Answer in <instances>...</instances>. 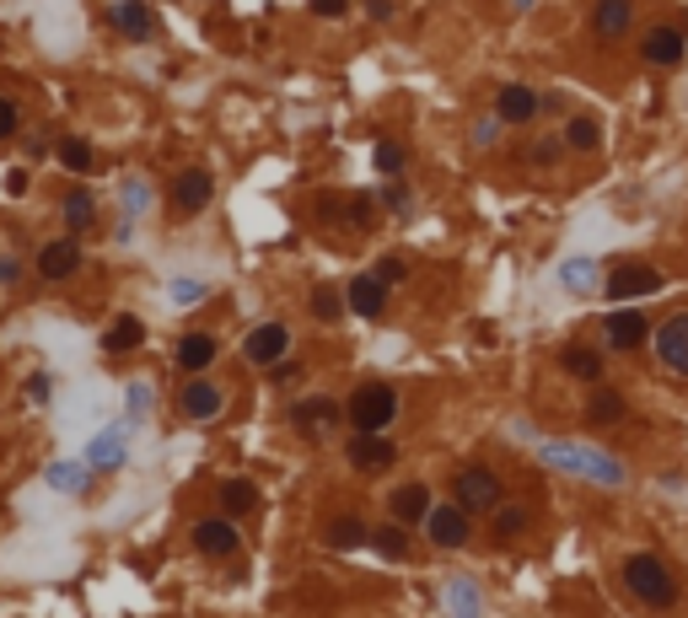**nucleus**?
<instances>
[{
	"mask_svg": "<svg viewBox=\"0 0 688 618\" xmlns=\"http://www.w3.org/2000/svg\"><path fill=\"white\" fill-rule=\"evenodd\" d=\"M625 586L640 608H656V614L678 608V575H673L656 555H629L625 559Z\"/></svg>",
	"mask_w": 688,
	"mask_h": 618,
	"instance_id": "f257e3e1",
	"label": "nucleus"
},
{
	"mask_svg": "<svg viewBox=\"0 0 688 618\" xmlns=\"http://www.w3.org/2000/svg\"><path fill=\"white\" fill-rule=\"evenodd\" d=\"M345 420H350L361 435H382L393 420H398V387H387V382H361V387L350 393V404H345Z\"/></svg>",
	"mask_w": 688,
	"mask_h": 618,
	"instance_id": "f03ea898",
	"label": "nucleus"
},
{
	"mask_svg": "<svg viewBox=\"0 0 688 618\" xmlns=\"http://www.w3.org/2000/svg\"><path fill=\"white\" fill-rule=\"evenodd\" d=\"M452 500L468 511V516H495L505 505V485L495 468H485V463H468V468H457V479H452Z\"/></svg>",
	"mask_w": 688,
	"mask_h": 618,
	"instance_id": "7ed1b4c3",
	"label": "nucleus"
},
{
	"mask_svg": "<svg viewBox=\"0 0 688 618\" xmlns=\"http://www.w3.org/2000/svg\"><path fill=\"white\" fill-rule=\"evenodd\" d=\"M667 280H662V269H651V264H619L608 280H603V296L614 302V307H625V302H640V296H656Z\"/></svg>",
	"mask_w": 688,
	"mask_h": 618,
	"instance_id": "20e7f679",
	"label": "nucleus"
},
{
	"mask_svg": "<svg viewBox=\"0 0 688 618\" xmlns=\"http://www.w3.org/2000/svg\"><path fill=\"white\" fill-rule=\"evenodd\" d=\"M651 345H656V361L673 376H688V312H673L667 323H656Z\"/></svg>",
	"mask_w": 688,
	"mask_h": 618,
	"instance_id": "39448f33",
	"label": "nucleus"
},
{
	"mask_svg": "<svg viewBox=\"0 0 688 618\" xmlns=\"http://www.w3.org/2000/svg\"><path fill=\"white\" fill-rule=\"evenodd\" d=\"M425 533H431V544H436V549H468V538H474V516H468L457 500H446V505L431 511Z\"/></svg>",
	"mask_w": 688,
	"mask_h": 618,
	"instance_id": "423d86ee",
	"label": "nucleus"
},
{
	"mask_svg": "<svg viewBox=\"0 0 688 618\" xmlns=\"http://www.w3.org/2000/svg\"><path fill=\"white\" fill-rule=\"evenodd\" d=\"M345 457H350V468L355 474H387L393 463H398V452H393V441L387 435H350V446H345Z\"/></svg>",
	"mask_w": 688,
	"mask_h": 618,
	"instance_id": "0eeeda50",
	"label": "nucleus"
},
{
	"mask_svg": "<svg viewBox=\"0 0 688 618\" xmlns=\"http://www.w3.org/2000/svg\"><path fill=\"white\" fill-rule=\"evenodd\" d=\"M285 350H291V328L285 323H258L248 334V345H243V355H248L253 366H280Z\"/></svg>",
	"mask_w": 688,
	"mask_h": 618,
	"instance_id": "6e6552de",
	"label": "nucleus"
},
{
	"mask_svg": "<svg viewBox=\"0 0 688 618\" xmlns=\"http://www.w3.org/2000/svg\"><path fill=\"white\" fill-rule=\"evenodd\" d=\"M603 339H608L614 350H640V345L651 339V323H645L634 307H614L603 317Z\"/></svg>",
	"mask_w": 688,
	"mask_h": 618,
	"instance_id": "1a4fd4ad",
	"label": "nucleus"
},
{
	"mask_svg": "<svg viewBox=\"0 0 688 618\" xmlns=\"http://www.w3.org/2000/svg\"><path fill=\"white\" fill-rule=\"evenodd\" d=\"M221 404H226V393H221L215 382H205V376H188L184 393H178V415H184V420H215Z\"/></svg>",
	"mask_w": 688,
	"mask_h": 618,
	"instance_id": "9d476101",
	"label": "nucleus"
},
{
	"mask_svg": "<svg viewBox=\"0 0 688 618\" xmlns=\"http://www.w3.org/2000/svg\"><path fill=\"white\" fill-rule=\"evenodd\" d=\"M684 49H688L684 22H656V27L645 33V44H640V55H645L651 65H678L684 60Z\"/></svg>",
	"mask_w": 688,
	"mask_h": 618,
	"instance_id": "9b49d317",
	"label": "nucleus"
},
{
	"mask_svg": "<svg viewBox=\"0 0 688 618\" xmlns=\"http://www.w3.org/2000/svg\"><path fill=\"white\" fill-rule=\"evenodd\" d=\"M75 269H81V243H75V237H55V243L38 247V275H44L49 285L70 280Z\"/></svg>",
	"mask_w": 688,
	"mask_h": 618,
	"instance_id": "f8f14e48",
	"label": "nucleus"
},
{
	"mask_svg": "<svg viewBox=\"0 0 688 618\" xmlns=\"http://www.w3.org/2000/svg\"><path fill=\"white\" fill-rule=\"evenodd\" d=\"M237 522H226V516H205V522H194V549L199 555H210V559H221V555H237Z\"/></svg>",
	"mask_w": 688,
	"mask_h": 618,
	"instance_id": "ddd939ff",
	"label": "nucleus"
},
{
	"mask_svg": "<svg viewBox=\"0 0 688 618\" xmlns=\"http://www.w3.org/2000/svg\"><path fill=\"white\" fill-rule=\"evenodd\" d=\"M431 490L425 485H398V490L387 494V516L398 522V527H415V522H431Z\"/></svg>",
	"mask_w": 688,
	"mask_h": 618,
	"instance_id": "4468645a",
	"label": "nucleus"
},
{
	"mask_svg": "<svg viewBox=\"0 0 688 618\" xmlns=\"http://www.w3.org/2000/svg\"><path fill=\"white\" fill-rule=\"evenodd\" d=\"M210 173L205 167H184L178 178H173V205H178V215H199L205 205H210Z\"/></svg>",
	"mask_w": 688,
	"mask_h": 618,
	"instance_id": "2eb2a0df",
	"label": "nucleus"
},
{
	"mask_svg": "<svg viewBox=\"0 0 688 618\" xmlns=\"http://www.w3.org/2000/svg\"><path fill=\"white\" fill-rule=\"evenodd\" d=\"M538 92L533 86H522V81H511V86H501V97H495V119L501 124H533L538 119Z\"/></svg>",
	"mask_w": 688,
	"mask_h": 618,
	"instance_id": "dca6fc26",
	"label": "nucleus"
},
{
	"mask_svg": "<svg viewBox=\"0 0 688 618\" xmlns=\"http://www.w3.org/2000/svg\"><path fill=\"white\" fill-rule=\"evenodd\" d=\"M592 27H597L603 44H619V38H629V27H634V5H629V0H597Z\"/></svg>",
	"mask_w": 688,
	"mask_h": 618,
	"instance_id": "f3484780",
	"label": "nucleus"
},
{
	"mask_svg": "<svg viewBox=\"0 0 688 618\" xmlns=\"http://www.w3.org/2000/svg\"><path fill=\"white\" fill-rule=\"evenodd\" d=\"M291 420H296V431L317 435V431H334V425L345 420V409H339L334 398H302V404L291 409Z\"/></svg>",
	"mask_w": 688,
	"mask_h": 618,
	"instance_id": "a211bd4d",
	"label": "nucleus"
},
{
	"mask_svg": "<svg viewBox=\"0 0 688 618\" xmlns=\"http://www.w3.org/2000/svg\"><path fill=\"white\" fill-rule=\"evenodd\" d=\"M345 307L355 312V317H382V307H387V285H382L376 275L350 280V285H345Z\"/></svg>",
	"mask_w": 688,
	"mask_h": 618,
	"instance_id": "6ab92c4d",
	"label": "nucleus"
},
{
	"mask_svg": "<svg viewBox=\"0 0 688 618\" xmlns=\"http://www.w3.org/2000/svg\"><path fill=\"white\" fill-rule=\"evenodd\" d=\"M114 27H119L125 38H135V44H145V38L156 33V16H151L145 0H119V5H114Z\"/></svg>",
	"mask_w": 688,
	"mask_h": 618,
	"instance_id": "aec40b11",
	"label": "nucleus"
},
{
	"mask_svg": "<svg viewBox=\"0 0 688 618\" xmlns=\"http://www.w3.org/2000/svg\"><path fill=\"white\" fill-rule=\"evenodd\" d=\"M140 345H145V323H140L135 312H119L114 328L103 334V350H108V355H129V350H140Z\"/></svg>",
	"mask_w": 688,
	"mask_h": 618,
	"instance_id": "412c9836",
	"label": "nucleus"
},
{
	"mask_svg": "<svg viewBox=\"0 0 688 618\" xmlns=\"http://www.w3.org/2000/svg\"><path fill=\"white\" fill-rule=\"evenodd\" d=\"M323 544H334V549H366L372 544V533H366V522L361 516H334L328 527H323Z\"/></svg>",
	"mask_w": 688,
	"mask_h": 618,
	"instance_id": "4be33fe9",
	"label": "nucleus"
},
{
	"mask_svg": "<svg viewBox=\"0 0 688 618\" xmlns=\"http://www.w3.org/2000/svg\"><path fill=\"white\" fill-rule=\"evenodd\" d=\"M221 511L226 516H253L258 511V485L253 479H226L221 485Z\"/></svg>",
	"mask_w": 688,
	"mask_h": 618,
	"instance_id": "5701e85b",
	"label": "nucleus"
},
{
	"mask_svg": "<svg viewBox=\"0 0 688 618\" xmlns=\"http://www.w3.org/2000/svg\"><path fill=\"white\" fill-rule=\"evenodd\" d=\"M55 162H60L65 173H75V178H86V173H92V162H97V156H92V145H86V140H81V135H65L60 145H55Z\"/></svg>",
	"mask_w": 688,
	"mask_h": 618,
	"instance_id": "b1692460",
	"label": "nucleus"
},
{
	"mask_svg": "<svg viewBox=\"0 0 688 618\" xmlns=\"http://www.w3.org/2000/svg\"><path fill=\"white\" fill-rule=\"evenodd\" d=\"M210 361H215V339L210 334H184L178 339V366L184 371H205Z\"/></svg>",
	"mask_w": 688,
	"mask_h": 618,
	"instance_id": "393cba45",
	"label": "nucleus"
},
{
	"mask_svg": "<svg viewBox=\"0 0 688 618\" xmlns=\"http://www.w3.org/2000/svg\"><path fill=\"white\" fill-rule=\"evenodd\" d=\"M92 221H97L92 194H86V188H70V194H65V226H70V237H75V232H86Z\"/></svg>",
	"mask_w": 688,
	"mask_h": 618,
	"instance_id": "a878e982",
	"label": "nucleus"
},
{
	"mask_svg": "<svg viewBox=\"0 0 688 618\" xmlns=\"http://www.w3.org/2000/svg\"><path fill=\"white\" fill-rule=\"evenodd\" d=\"M560 366L570 371V376H581V382H597V376H603L597 350H586V345H564V350H560Z\"/></svg>",
	"mask_w": 688,
	"mask_h": 618,
	"instance_id": "bb28decb",
	"label": "nucleus"
},
{
	"mask_svg": "<svg viewBox=\"0 0 688 618\" xmlns=\"http://www.w3.org/2000/svg\"><path fill=\"white\" fill-rule=\"evenodd\" d=\"M597 140H603V129H597L592 114H575V119L564 124V145L570 151H597Z\"/></svg>",
	"mask_w": 688,
	"mask_h": 618,
	"instance_id": "cd10ccee",
	"label": "nucleus"
},
{
	"mask_svg": "<svg viewBox=\"0 0 688 618\" xmlns=\"http://www.w3.org/2000/svg\"><path fill=\"white\" fill-rule=\"evenodd\" d=\"M86 463H92V468H119V463H125V431L97 435L92 452H86Z\"/></svg>",
	"mask_w": 688,
	"mask_h": 618,
	"instance_id": "c85d7f7f",
	"label": "nucleus"
},
{
	"mask_svg": "<svg viewBox=\"0 0 688 618\" xmlns=\"http://www.w3.org/2000/svg\"><path fill=\"white\" fill-rule=\"evenodd\" d=\"M307 307H313V317L317 323H334V317H345V296H339V291H334V285H317L313 291V302H307Z\"/></svg>",
	"mask_w": 688,
	"mask_h": 618,
	"instance_id": "c756f323",
	"label": "nucleus"
},
{
	"mask_svg": "<svg viewBox=\"0 0 688 618\" xmlns=\"http://www.w3.org/2000/svg\"><path fill=\"white\" fill-rule=\"evenodd\" d=\"M586 415H592V425H614V420H619V415H625V398H619V393H608V387H603V393H597V398H592V409H586Z\"/></svg>",
	"mask_w": 688,
	"mask_h": 618,
	"instance_id": "7c9ffc66",
	"label": "nucleus"
},
{
	"mask_svg": "<svg viewBox=\"0 0 688 618\" xmlns=\"http://www.w3.org/2000/svg\"><path fill=\"white\" fill-rule=\"evenodd\" d=\"M372 544L387 559H409V533H404L398 522H393V527H382V533H372Z\"/></svg>",
	"mask_w": 688,
	"mask_h": 618,
	"instance_id": "2f4dec72",
	"label": "nucleus"
},
{
	"mask_svg": "<svg viewBox=\"0 0 688 618\" xmlns=\"http://www.w3.org/2000/svg\"><path fill=\"white\" fill-rule=\"evenodd\" d=\"M522 527H527V511H522V505H511V500H505L501 511H495V538H516V533H522Z\"/></svg>",
	"mask_w": 688,
	"mask_h": 618,
	"instance_id": "473e14b6",
	"label": "nucleus"
},
{
	"mask_svg": "<svg viewBox=\"0 0 688 618\" xmlns=\"http://www.w3.org/2000/svg\"><path fill=\"white\" fill-rule=\"evenodd\" d=\"M404 162H409V156H404V145H393V140H382V145H376V167H382L387 178H398V173H404Z\"/></svg>",
	"mask_w": 688,
	"mask_h": 618,
	"instance_id": "72a5a7b5",
	"label": "nucleus"
},
{
	"mask_svg": "<svg viewBox=\"0 0 688 618\" xmlns=\"http://www.w3.org/2000/svg\"><path fill=\"white\" fill-rule=\"evenodd\" d=\"M560 280L570 285V291H592V264H586V258H570V264L560 269Z\"/></svg>",
	"mask_w": 688,
	"mask_h": 618,
	"instance_id": "f704fd0d",
	"label": "nucleus"
},
{
	"mask_svg": "<svg viewBox=\"0 0 688 618\" xmlns=\"http://www.w3.org/2000/svg\"><path fill=\"white\" fill-rule=\"evenodd\" d=\"M49 485H55V490H81V485H86V474H81V468H70V463H55V468H49Z\"/></svg>",
	"mask_w": 688,
	"mask_h": 618,
	"instance_id": "c9c22d12",
	"label": "nucleus"
},
{
	"mask_svg": "<svg viewBox=\"0 0 688 618\" xmlns=\"http://www.w3.org/2000/svg\"><path fill=\"white\" fill-rule=\"evenodd\" d=\"M22 129V114H16V103L11 97H0V140H11Z\"/></svg>",
	"mask_w": 688,
	"mask_h": 618,
	"instance_id": "e433bc0d",
	"label": "nucleus"
},
{
	"mask_svg": "<svg viewBox=\"0 0 688 618\" xmlns=\"http://www.w3.org/2000/svg\"><path fill=\"white\" fill-rule=\"evenodd\" d=\"M560 151H564V135H560V140H538V145H533V151H527V156H533V162H544V167H549V162H560Z\"/></svg>",
	"mask_w": 688,
	"mask_h": 618,
	"instance_id": "4c0bfd02",
	"label": "nucleus"
},
{
	"mask_svg": "<svg viewBox=\"0 0 688 618\" xmlns=\"http://www.w3.org/2000/svg\"><path fill=\"white\" fill-rule=\"evenodd\" d=\"M404 275H409V269H404V258H382V264H376V280H382V285H398Z\"/></svg>",
	"mask_w": 688,
	"mask_h": 618,
	"instance_id": "58836bf2",
	"label": "nucleus"
},
{
	"mask_svg": "<svg viewBox=\"0 0 688 618\" xmlns=\"http://www.w3.org/2000/svg\"><path fill=\"white\" fill-rule=\"evenodd\" d=\"M350 221H355V226H372V221H376V205H372V194H361V199L350 205Z\"/></svg>",
	"mask_w": 688,
	"mask_h": 618,
	"instance_id": "ea45409f",
	"label": "nucleus"
},
{
	"mask_svg": "<svg viewBox=\"0 0 688 618\" xmlns=\"http://www.w3.org/2000/svg\"><path fill=\"white\" fill-rule=\"evenodd\" d=\"M313 5V16H345L350 11V0H307Z\"/></svg>",
	"mask_w": 688,
	"mask_h": 618,
	"instance_id": "a19ab883",
	"label": "nucleus"
},
{
	"mask_svg": "<svg viewBox=\"0 0 688 618\" xmlns=\"http://www.w3.org/2000/svg\"><path fill=\"white\" fill-rule=\"evenodd\" d=\"M199 296H205L199 280H178V291H173V302H199Z\"/></svg>",
	"mask_w": 688,
	"mask_h": 618,
	"instance_id": "79ce46f5",
	"label": "nucleus"
},
{
	"mask_svg": "<svg viewBox=\"0 0 688 618\" xmlns=\"http://www.w3.org/2000/svg\"><path fill=\"white\" fill-rule=\"evenodd\" d=\"M382 199H387V210H409V194H404V184H393Z\"/></svg>",
	"mask_w": 688,
	"mask_h": 618,
	"instance_id": "37998d69",
	"label": "nucleus"
},
{
	"mask_svg": "<svg viewBox=\"0 0 688 618\" xmlns=\"http://www.w3.org/2000/svg\"><path fill=\"white\" fill-rule=\"evenodd\" d=\"M269 376H275V382H296V376H302V366H296V361H280Z\"/></svg>",
	"mask_w": 688,
	"mask_h": 618,
	"instance_id": "c03bdc74",
	"label": "nucleus"
},
{
	"mask_svg": "<svg viewBox=\"0 0 688 618\" xmlns=\"http://www.w3.org/2000/svg\"><path fill=\"white\" fill-rule=\"evenodd\" d=\"M5 194H27V173H22V167L5 173Z\"/></svg>",
	"mask_w": 688,
	"mask_h": 618,
	"instance_id": "a18cd8bd",
	"label": "nucleus"
},
{
	"mask_svg": "<svg viewBox=\"0 0 688 618\" xmlns=\"http://www.w3.org/2000/svg\"><path fill=\"white\" fill-rule=\"evenodd\" d=\"M366 11H372L376 22H387V16H393V0H366Z\"/></svg>",
	"mask_w": 688,
	"mask_h": 618,
	"instance_id": "49530a36",
	"label": "nucleus"
}]
</instances>
